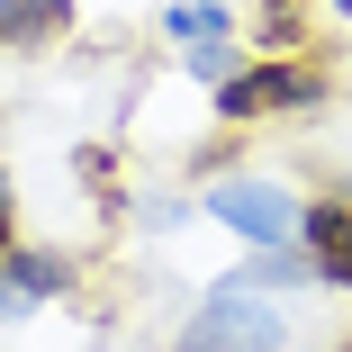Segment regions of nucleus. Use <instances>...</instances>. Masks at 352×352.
Instances as JSON below:
<instances>
[{"label":"nucleus","instance_id":"obj_1","mask_svg":"<svg viewBox=\"0 0 352 352\" xmlns=\"http://www.w3.org/2000/svg\"><path fill=\"white\" fill-rule=\"evenodd\" d=\"M280 343H289V325H280V307H262L253 289H217L181 325V352H280Z\"/></svg>","mask_w":352,"mask_h":352},{"label":"nucleus","instance_id":"obj_2","mask_svg":"<svg viewBox=\"0 0 352 352\" xmlns=\"http://www.w3.org/2000/svg\"><path fill=\"white\" fill-rule=\"evenodd\" d=\"M208 217H226L253 253L298 244V199H289V190H271V181H217V190H208Z\"/></svg>","mask_w":352,"mask_h":352},{"label":"nucleus","instance_id":"obj_3","mask_svg":"<svg viewBox=\"0 0 352 352\" xmlns=\"http://www.w3.org/2000/svg\"><path fill=\"white\" fill-rule=\"evenodd\" d=\"M325 100V82L307 73V63H262V73H244V82H217V109L226 118H253V109H316Z\"/></svg>","mask_w":352,"mask_h":352},{"label":"nucleus","instance_id":"obj_4","mask_svg":"<svg viewBox=\"0 0 352 352\" xmlns=\"http://www.w3.org/2000/svg\"><path fill=\"white\" fill-rule=\"evenodd\" d=\"M298 244H307L316 280L352 289V208H343V199H325V208H298Z\"/></svg>","mask_w":352,"mask_h":352},{"label":"nucleus","instance_id":"obj_5","mask_svg":"<svg viewBox=\"0 0 352 352\" xmlns=\"http://www.w3.org/2000/svg\"><path fill=\"white\" fill-rule=\"evenodd\" d=\"M63 28V0H0V36L10 45H45Z\"/></svg>","mask_w":352,"mask_h":352},{"label":"nucleus","instance_id":"obj_6","mask_svg":"<svg viewBox=\"0 0 352 352\" xmlns=\"http://www.w3.org/2000/svg\"><path fill=\"white\" fill-rule=\"evenodd\" d=\"M172 36L181 45H226V10H217V0H181V10H172Z\"/></svg>","mask_w":352,"mask_h":352},{"label":"nucleus","instance_id":"obj_7","mask_svg":"<svg viewBox=\"0 0 352 352\" xmlns=\"http://www.w3.org/2000/svg\"><path fill=\"white\" fill-rule=\"evenodd\" d=\"M0 253H10V199H0Z\"/></svg>","mask_w":352,"mask_h":352},{"label":"nucleus","instance_id":"obj_8","mask_svg":"<svg viewBox=\"0 0 352 352\" xmlns=\"http://www.w3.org/2000/svg\"><path fill=\"white\" fill-rule=\"evenodd\" d=\"M334 10H352V0H334Z\"/></svg>","mask_w":352,"mask_h":352}]
</instances>
